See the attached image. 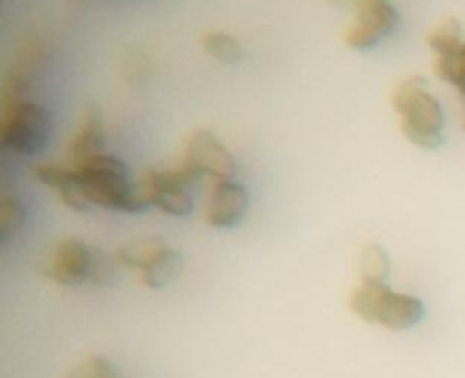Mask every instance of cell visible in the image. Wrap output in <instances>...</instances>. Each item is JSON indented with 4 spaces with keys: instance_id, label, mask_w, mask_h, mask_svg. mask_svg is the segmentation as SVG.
I'll return each instance as SVG.
<instances>
[{
    "instance_id": "obj_1",
    "label": "cell",
    "mask_w": 465,
    "mask_h": 378,
    "mask_svg": "<svg viewBox=\"0 0 465 378\" xmlns=\"http://www.w3.org/2000/svg\"><path fill=\"white\" fill-rule=\"evenodd\" d=\"M35 178L54 189L60 202L73 211H85L98 205L111 211L136 213L145 209V202L127 176L125 165L105 153L80 164H40Z\"/></svg>"
},
{
    "instance_id": "obj_2",
    "label": "cell",
    "mask_w": 465,
    "mask_h": 378,
    "mask_svg": "<svg viewBox=\"0 0 465 378\" xmlns=\"http://www.w3.org/2000/svg\"><path fill=\"white\" fill-rule=\"evenodd\" d=\"M401 134L416 147L436 151L445 142V111L425 78L401 80L391 96Z\"/></svg>"
},
{
    "instance_id": "obj_3",
    "label": "cell",
    "mask_w": 465,
    "mask_h": 378,
    "mask_svg": "<svg viewBox=\"0 0 465 378\" xmlns=\"http://www.w3.org/2000/svg\"><path fill=\"white\" fill-rule=\"evenodd\" d=\"M351 311L363 322L389 331H405L418 325L425 316L421 298L400 293L385 282H360L349 296Z\"/></svg>"
},
{
    "instance_id": "obj_4",
    "label": "cell",
    "mask_w": 465,
    "mask_h": 378,
    "mask_svg": "<svg viewBox=\"0 0 465 378\" xmlns=\"http://www.w3.org/2000/svg\"><path fill=\"white\" fill-rule=\"evenodd\" d=\"M51 136V116L45 107L24 96L0 98V142L2 145L35 154L42 151Z\"/></svg>"
},
{
    "instance_id": "obj_5",
    "label": "cell",
    "mask_w": 465,
    "mask_h": 378,
    "mask_svg": "<svg viewBox=\"0 0 465 378\" xmlns=\"http://www.w3.org/2000/svg\"><path fill=\"white\" fill-rule=\"evenodd\" d=\"M198 176L176 164L171 167H149L142 173L138 191L147 207H156L169 216H185L193 209V198L189 187Z\"/></svg>"
},
{
    "instance_id": "obj_6",
    "label": "cell",
    "mask_w": 465,
    "mask_h": 378,
    "mask_svg": "<svg viewBox=\"0 0 465 378\" xmlns=\"http://www.w3.org/2000/svg\"><path fill=\"white\" fill-rule=\"evenodd\" d=\"M354 11V20L343 35V42L358 51L372 49L385 36H389L398 22L400 15L392 0H340Z\"/></svg>"
},
{
    "instance_id": "obj_7",
    "label": "cell",
    "mask_w": 465,
    "mask_h": 378,
    "mask_svg": "<svg viewBox=\"0 0 465 378\" xmlns=\"http://www.w3.org/2000/svg\"><path fill=\"white\" fill-rule=\"evenodd\" d=\"M425 44L434 53V75L454 87L465 102V38L460 22L447 18L429 31Z\"/></svg>"
},
{
    "instance_id": "obj_8",
    "label": "cell",
    "mask_w": 465,
    "mask_h": 378,
    "mask_svg": "<svg viewBox=\"0 0 465 378\" xmlns=\"http://www.w3.org/2000/svg\"><path fill=\"white\" fill-rule=\"evenodd\" d=\"M180 164L189 167L198 178L207 176L213 182L231 180L236 173L232 153L209 129H194L183 140Z\"/></svg>"
},
{
    "instance_id": "obj_9",
    "label": "cell",
    "mask_w": 465,
    "mask_h": 378,
    "mask_svg": "<svg viewBox=\"0 0 465 378\" xmlns=\"http://www.w3.org/2000/svg\"><path fill=\"white\" fill-rule=\"evenodd\" d=\"M98 247L85 244L80 238L67 236L56 242L44 264V274L60 285H78L91 282L94 274Z\"/></svg>"
},
{
    "instance_id": "obj_10",
    "label": "cell",
    "mask_w": 465,
    "mask_h": 378,
    "mask_svg": "<svg viewBox=\"0 0 465 378\" xmlns=\"http://www.w3.org/2000/svg\"><path fill=\"white\" fill-rule=\"evenodd\" d=\"M247 205L249 194L240 182L234 178L216 180L211 184L205 198L203 220L214 229H231L243 220Z\"/></svg>"
},
{
    "instance_id": "obj_11",
    "label": "cell",
    "mask_w": 465,
    "mask_h": 378,
    "mask_svg": "<svg viewBox=\"0 0 465 378\" xmlns=\"http://www.w3.org/2000/svg\"><path fill=\"white\" fill-rule=\"evenodd\" d=\"M104 147V125L98 111L87 109L74 129L67 144V160L69 164H80L93 156L102 154Z\"/></svg>"
},
{
    "instance_id": "obj_12",
    "label": "cell",
    "mask_w": 465,
    "mask_h": 378,
    "mask_svg": "<svg viewBox=\"0 0 465 378\" xmlns=\"http://www.w3.org/2000/svg\"><path fill=\"white\" fill-rule=\"evenodd\" d=\"M169 245L163 238L158 236H147L134 242H129L122 247H118L113 254L120 267H131L140 273L145 269L156 256H160Z\"/></svg>"
},
{
    "instance_id": "obj_13",
    "label": "cell",
    "mask_w": 465,
    "mask_h": 378,
    "mask_svg": "<svg viewBox=\"0 0 465 378\" xmlns=\"http://www.w3.org/2000/svg\"><path fill=\"white\" fill-rule=\"evenodd\" d=\"M182 269V256L167 247L160 256H156L145 269L138 273L140 282L151 289H160L176 278Z\"/></svg>"
},
{
    "instance_id": "obj_14",
    "label": "cell",
    "mask_w": 465,
    "mask_h": 378,
    "mask_svg": "<svg viewBox=\"0 0 465 378\" xmlns=\"http://www.w3.org/2000/svg\"><path fill=\"white\" fill-rule=\"evenodd\" d=\"M202 49L222 64H236L242 58V45L236 36L222 29H209L200 36Z\"/></svg>"
},
{
    "instance_id": "obj_15",
    "label": "cell",
    "mask_w": 465,
    "mask_h": 378,
    "mask_svg": "<svg viewBox=\"0 0 465 378\" xmlns=\"http://www.w3.org/2000/svg\"><path fill=\"white\" fill-rule=\"evenodd\" d=\"M391 271V260L387 251L378 244L363 247L360 256V274L363 282H385Z\"/></svg>"
},
{
    "instance_id": "obj_16",
    "label": "cell",
    "mask_w": 465,
    "mask_h": 378,
    "mask_svg": "<svg viewBox=\"0 0 465 378\" xmlns=\"http://www.w3.org/2000/svg\"><path fill=\"white\" fill-rule=\"evenodd\" d=\"M65 378H122V374L109 358L93 354L73 365Z\"/></svg>"
},
{
    "instance_id": "obj_17",
    "label": "cell",
    "mask_w": 465,
    "mask_h": 378,
    "mask_svg": "<svg viewBox=\"0 0 465 378\" xmlns=\"http://www.w3.org/2000/svg\"><path fill=\"white\" fill-rule=\"evenodd\" d=\"M25 222V207L24 204L13 196L4 194L0 198V236L7 238L16 233Z\"/></svg>"
},
{
    "instance_id": "obj_18",
    "label": "cell",
    "mask_w": 465,
    "mask_h": 378,
    "mask_svg": "<svg viewBox=\"0 0 465 378\" xmlns=\"http://www.w3.org/2000/svg\"><path fill=\"white\" fill-rule=\"evenodd\" d=\"M463 104V116H461V129L465 131V102H461Z\"/></svg>"
}]
</instances>
